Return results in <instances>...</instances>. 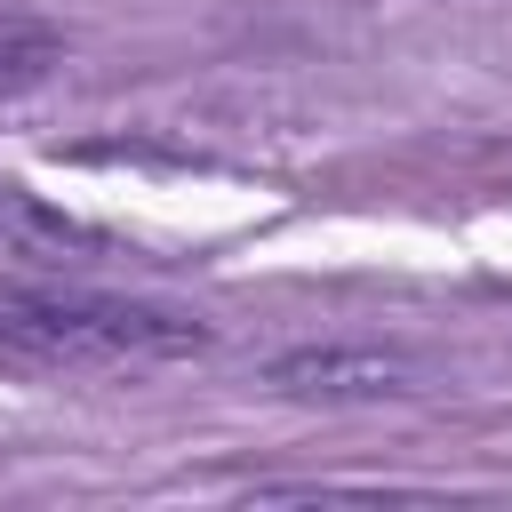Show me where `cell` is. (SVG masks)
Wrapping results in <instances>:
<instances>
[{
    "label": "cell",
    "mask_w": 512,
    "mask_h": 512,
    "mask_svg": "<svg viewBox=\"0 0 512 512\" xmlns=\"http://www.w3.org/2000/svg\"><path fill=\"white\" fill-rule=\"evenodd\" d=\"M264 392L304 400V408H376V400L432 392V360L400 344H296L264 360Z\"/></svg>",
    "instance_id": "obj_2"
},
{
    "label": "cell",
    "mask_w": 512,
    "mask_h": 512,
    "mask_svg": "<svg viewBox=\"0 0 512 512\" xmlns=\"http://www.w3.org/2000/svg\"><path fill=\"white\" fill-rule=\"evenodd\" d=\"M0 352L32 368H160L208 352V320L152 296L0 272Z\"/></svg>",
    "instance_id": "obj_1"
},
{
    "label": "cell",
    "mask_w": 512,
    "mask_h": 512,
    "mask_svg": "<svg viewBox=\"0 0 512 512\" xmlns=\"http://www.w3.org/2000/svg\"><path fill=\"white\" fill-rule=\"evenodd\" d=\"M96 256L104 240L88 232V224H72L64 208H48L40 192H24V184H8L0 176V256Z\"/></svg>",
    "instance_id": "obj_3"
},
{
    "label": "cell",
    "mask_w": 512,
    "mask_h": 512,
    "mask_svg": "<svg viewBox=\"0 0 512 512\" xmlns=\"http://www.w3.org/2000/svg\"><path fill=\"white\" fill-rule=\"evenodd\" d=\"M56 64H64V32L32 8H0V96L40 88Z\"/></svg>",
    "instance_id": "obj_4"
}]
</instances>
